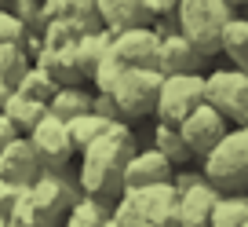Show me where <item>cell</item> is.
I'll list each match as a JSON object with an SVG mask.
<instances>
[{"instance_id":"cell-1","label":"cell","mask_w":248,"mask_h":227,"mask_svg":"<svg viewBox=\"0 0 248 227\" xmlns=\"http://www.w3.org/2000/svg\"><path fill=\"white\" fill-rule=\"evenodd\" d=\"M135 128L128 121H117L109 125V132L99 143L80 154V169H77V183L80 194L99 198V202H117L124 194V165L128 157H135Z\"/></svg>"},{"instance_id":"cell-2","label":"cell","mask_w":248,"mask_h":227,"mask_svg":"<svg viewBox=\"0 0 248 227\" xmlns=\"http://www.w3.org/2000/svg\"><path fill=\"white\" fill-rule=\"evenodd\" d=\"M233 18L237 15L226 0H179L175 30L197 48L201 59H212L223 52V33Z\"/></svg>"},{"instance_id":"cell-3","label":"cell","mask_w":248,"mask_h":227,"mask_svg":"<svg viewBox=\"0 0 248 227\" xmlns=\"http://www.w3.org/2000/svg\"><path fill=\"white\" fill-rule=\"evenodd\" d=\"M113 220L121 227H179V187L157 183L124 191L113 202Z\"/></svg>"},{"instance_id":"cell-4","label":"cell","mask_w":248,"mask_h":227,"mask_svg":"<svg viewBox=\"0 0 248 227\" xmlns=\"http://www.w3.org/2000/svg\"><path fill=\"white\" fill-rule=\"evenodd\" d=\"M201 176L223 194H248V128H230L208 157Z\"/></svg>"},{"instance_id":"cell-5","label":"cell","mask_w":248,"mask_h":227,"mask_svg":"<svg viewBox=\"0 0 248 227\" xmlns=\"http://www.w3.org/2000/svg\"><path fill=\"white\" fill-rule=\"evenodd\" d=\"M197 106H204V73H183V77H164L157 95V125H183Z\"/></svg>"},{"instance_id":"cell-6","label":"cell","mask_w":248,"mask_h":227,"mask_svg":"<svg viewBox=\"0 0 248 227\" xmlns=\"http://www.w3.org/2000/svg\"><path fill=\"white\" fill-rule=\"evenodd\" d=\"M161 73L157 70H124V77L117 81L113 103L121 106L124 121H135V118H146L157 110V95H161Z\"/></svg>"},{"instance_id":"cell-7","label":"cell","mask_w":248,"mask_h":227,"mask_svg":"<svg viewBox=\"0 0 248 227\" xmlns=\"http://www.w3.org/2000/svg\"><path fill=\"white\" fill-rule=\"evenodd\" d=\"M204 103L216 106L226 121L237 125L248 114V73L241 70H212L204 73Z\"/></svg>"},{"instance_id":"cell-8","label":"cell","mask_w":248,"mask_h":227,"mask_svg":"<svg viewBox=\"0 0 248 227\" xmlns=\"http://www.w3.org/2000/svg\"><path fill=\"white\" fill-rule=\"evenodd\" d=\"M26 140L33 143L40 165H44V173H66L73 154H77V147H73V140H70V125L51 118V114H44V121H40Z\"/></svg>"},{"instance_id":"cell-9","label":"cell","mask_w":248,"mask_h":227,"mask_svg":"<svg viewBox=\"0 0 248 227\" xmlns=\"http://www.w3.org/2000/svg\"><path fill=\"white\" fill-rule=\"evenodd\" d=\"M226 132H230V121H226L216 106H208V103L197 106L194 114L179 125V136H183V143L190 147V154H194V157H208L212 150L223 143Z\"/></svg>"},{"instance_id":"cell-10","label":"cell","mask_w":248,"mask_h":227,"mask_svg":"<svg viewBox=\"0 0 248 227\" xmlns=\"http://www.w3.org/2000/svg\"><path fill=\"white\" fill-rule=\"evenodd\" d=\"M30 198L40 205V212H47L51 220L62 224V216L80 202V183L70 176V169H66V173H44L30 187Z\"/></svg>"},{"instance_id":"cell-11","label":"cell","mask_w":248,"mask_h":227,"mask_svg":"<svg viewBox=\"0 0 248 227\" xmlns=\"http://www.w3.org/2000/svg\"><path fill=\"white\" fill-rule=\"evenodd\" d=\"M157 52H161V33L154 26L113 37V55L121 59L124 70H157Z\"/></svg>"},{"instance_id":"cell-12","label":"cell","mask_w":248,"mask_h":227,"mask_svg":"<svg viewBox=\"0 0 248 227\" xmlns=\"http://www.w3.org/2000/svg\"><path fill=\"white\" fill-rule=\"evenodd\" d=\"M175 180V165L154 147L135 150V157H128L124 165V191H139V187H157V183Z\"/></svg>"},{"instance_id":"cell-13","label":"cell","mask_w":248,"mask_h":227,"mask_svg":"<svg viewBox=\"0 0 248 227\" xmlns=\"http://www.w3.org/2000/svg\"><path fill=\"white\" fill-rule=\"evenodd\" d=\"M44 176V165H40L37 150L26 136H18L4 154H0V180L15 183V187H33V183Z\"/></svg>"},{"instance_id":"cell-14","label":"cell","mask_w":248,"mask_h":227,"mask_svg":"<svg viewBox=\"0 0 248 227\" xmlns=\"http://www.w3.org/2000/svg\"><path fill=\"white\" fill-rule=\"evenodd\" d=\"M201 55L179 30L161 37V52H157V73L161 77H183V73H201Z\"/></svg>"},{"instance_id":"cell-15","label":"cell","mask_w":248,"mask_h":227,"mask_svg":"<svg viewBox=\"0 0 248 227\" xmlns=\"http://www.w3.org/2000/svg\"><path fill=\"white\" fill-rule=\"evenodd\" d=\"M219 194L223 191L212 187L204 176H197L190 187H183L179 191V227H208Z\"/></svg>"},{"instance_id":"cell-16","label":"cell","mask_w":248,"mask_h":227,"mask_svg":"<svg viewBox=\"0 0 248 227\" xmlns=\"http://www.w3.org/2000/svg\"><path fill=\"white\" fill-rule=\"evenodd\" d=\"M99 18L106 33H128V30H146L154 26L142 0H99Z\"/></svg>"},{"instance_id":"cell-17","label":"cell","mask_w":248,"mask_h":227,"mask_svg":"<svg viewBox=\"0 0 248 227\" xmlns=\"http://www.w3.org/2000/svg\"><path fill=\"white\" fill-rule=\"evenodd\" d=\"M33 66H40V70H44L59 88H80V81H84L80 63H77V44H73V48H62V52L40 48V55L33 59Z\"/></svg>"},{"instance_id":"cell-18","label":"cell","mask_w":248,"mask_h":227,"mask_svg":"<svg viewBox=\"0 0 248 227\" xmlns=\"http://www.w3.org/2000/svg\"><path fill=\"white\" fill-rule=\"evenodd\" d=\"M4 118L11 121V125L18 128V136H30L33 128L44 121V114H47V106L44 103H33V99H26L22 92H11L8 95V103H4V110H0Z\"/></svg>"},{"instance_id":"cell-19","label":"cell","mask_w":248,"mask_h":227,"mask_svg":"<svg viewBox=\"0 0 248 227\" xmlns=\"http://www.w3.org/2000/svg\"><path fill=\"white\" fill-rule=\"evenodd\" d=\"M92 99H95V95L84 92V88H59V92H55V99L47 103V114L70 125V121L92 114Z\"/></svg>"},{"instance_id":"cell-20","label":"cell","mask_w":248,"mask_h":227,"mask_svg":"<svg viewBox=\"0 0 248 227\" xmlns=\"http://www.w3.org/2000/svg\"><path fill=\"white\" fill-rule=\"evenodd\" d=\"M113 52V33L99 30V33H88V37L77 40V63H80V73L84 77H92L95 70H99V63L106 59V55Z\"/></svg>"},{"instance_id":"cell-21","label":"cell","mask_w":248,"mask_h":227,"mask_svg":"<svg viewBox=\"0 0 248 227\" xmlns=\"http://www.w3.org/2000/svg\"><path fill=\"white\" fill-rule=\"evenodd\" d=\"M109 216H113V209H109L106 202L80 194V202L73 205L66 216H62V227H106Z\"/></svg>"},{"instance_id":"cell-22","label":"cell","mask_w":248,"mask_h":227,"mask_svg":"<svg viewBox=\"0 0 248 227\" xmlns=\"http://www.w3.org/2000/svg\"><path fill=\"white\" fill-rule=\"evenodd\" d=\"M223 52H226V59L233 63V70L248 73V18H245V15H237L230 26H226V33H223Z\"/></svg>"},{"instance_id":"cell-23","label":"cell","mask_w":248,"mask_h":227,"mask_svg":"<svg viewBox=\"0 0 248 227\" xmlns=\"http://www.w3.org/2000/svg\"><path fill=\"white\" fill-rule=\"evenodd\" d=\"M30 70H33V59H30V52H26V44L0 48V77L11 85V92L22 85V77H26Z\"/></svg>"},{"instance_id":"cell-24","label":"cell","mask_w":248,"mask_h":227,"mask_svg":"<svg viewBox=\"0 0 248 227\" xmlns=\"http://www.w3.org/2000/svg\"><path fill=\"white\" fill-rule=\"evenodd\" d=\"M248 224V198L245 194H219L208 227H245Z\"/></svg>"},{"instance_id":"cell-25","label":"cell","mask_w":248,"mask_h":227,"mask_svg":"<svg viewBox=\"0 0 248 227\" xmlns=\"http://www.w3.org/2000/svg\"><path fill=\"white\" fill-rule=\"evenodd\" d=\"M109 125H117V121H106V118H99V114H84V118L70 121V140H73V147H77V154H84L92 143H99L102 136L109 132Z\"/></svg>"},{"instance_id":"cell-26","label":"cell","mask_w":248,"mask_h":227,"mask_svg":"<svg viewBox=\"0 0 248 227\" xmlns=\"http://www.w3.org/2000/svg\"><path fill=\"white\" fill-rule=\"evenodd\" d=\"M154 150H161L171 165L194 161V154H190V147L183 143V136H179L175 125H157V128H154Z\"/></svg>"},{"instance_id":"cell-27","label":"cell","mask_w":248,"mask_h":227,"mask_svg":"<svg viewBox=\"0 0 248 227\" xmlns=\"http://www.w3.org/2000/svg\"><path fill=\"white\" fill-rule=\"evenodd\" d=\"M8 227H62V224H59V220H51L47 212H40V205L33 202L30 191H26V194L18 198V205L11 209Z\"/></svg>"},{"instance_id":"cell-28","label":"cell","mask_w":248,"mask_h":227,"mask_svg":"<svg viewBox=\"0 0 248 227\" xmlns=\"http://www.w3.org/2000/svg\"><path fill=\"white\" fill-rule=\"evenodd\" d=\"M15 92H22L26 99H33V103H44V106H47V103L55 99V92H59V85H55V81L47 77V73L40 70V66H33V70L22 77V85H18Z\"/></svg>"},{"instance_id":"cell-29","label":"cell","mask_w":248,"mask_h":227,"mask_svg":"<svg viewBox=\"0 0 248 227\" xmlns=\"http://www.w3.org/2000/svg\"><path fill=\"white\" fill-rule=\"evenodd\" d=\"M11 11L18 15V22L26 26V33H44L47 30V15H44V0H15Z\"/></svg>"},{"instance_id":"cell-30","label":"cell","mask_w":248,"mask_h":227,"mask_svg":"<svg viewBox=\"0 0 248 227\" xmlns=\"http://www.w3.org/2000/svg\"><path fill=\"white\" fill-rule=\"evenodd\" d=\"M70 22L77 26V33H80V37H88V33H99V30H102V18H99V0H73Z\"/></svg>"},{"instance_id":"cell-31","label":"cell","mask_w":248,"mask_h":227,"mask_svg":"<svg viewBox=\"0 0 248 227\" xmlns=\"http://www.w3.org/2000/svg\"><path fill=\"white\" fill-rule=\"evenodd\" d=\"M40 40H44V48H51V52H62V48H73L80 40L77 26L70 22V18H59V22H47V30L40 33Z\"/></svg>"},{"instance_id":"cell-32","label":"cell","mask_w":248,"mask_h":227,"mask_svg":"<svg viewBox=\"0 0 248 227\" xmlns=\"http://www.w3.org/2000/svg\"><path fill=\"white\" fill-rule=\"evenodd\" d=\"M124 77V66H121V59H117L113 52L106 55V59H102L99 63V70L92 73V81H95V88H99V95H109L117 88V81Z\"/></svg>"},{"instance_id":"cell-33","label":"cell","mask_w":248,"mask_h":227,"mask_svg":"<svg viewBox=\"0 0 248 227\" xmlns=\"http://www.w3.org/2000/svg\"><path fill=\"white\" fill-rule=\"evenodd\" d=\"M26 37H30V33H26V26L18 22V15H15L11 8H4V4H0V48L22 44Z\"/></svg>"},{"instance_id":"cell-34","label":"cell","mask_w":248,"mask_h":227,"mask_svg":"<svg viewBox=\"0 0 248 227\" xmlns=\"http://www.w3.org/2000/svg\"><path fill=\"white\" fill-rule=\"evenodd\" d=\"M26 191H30V187H15V183L0 180V216H4V220L11 216V209L18 205V198H22Z\"/></svg>"},{"instance_id":"cell-35","label":"cell","mask_w":248,"mask_h":227,"mask_svg":"<svg viewBox=\"0 0 248 227\" xmlns=\"http://www.w3.org/2000/svg\"><path fill=\"white\" fill-rule=\"evenodd\" d=\"M92 114H99V118H106V121H124V114L113 103V95H99V92H95V99H92Z\"/></svg>"},{"instance_id":"cell-36","label":"cell","mask_w":248,"mask_h":227,"mask_svg":"<svg viewBox=\"0 0 248 227\" xmlns=\"http://www.w3.org/2000/svg\"><path fill=\"white\" fill-rule=\"evenodd\" d=\"M142 4H146V11H150V18H154V22H157V18H164V15L175 18V11H179L175 0H142Z\"/></svg>"},{"instance_id":"cell-37","label":"cell","mask_w":248,"mask_h":227,"mask_svg":"<svg viewBox=\"0 0 248 227\" xmlns=\"http://www.w3.org/2000/svg\"><path fill=\"white\" fill-rule=\"evenodd\" d=\"M15 140H18V128L11 125V121L4 118V114H0V154H4V150H8Z\"/></svg>"},{"instance_id":"cell-38","label":"cell","mask_w":248,"mask_h":227,"mask_svg":"<svg viewBox=\"0 0 248 227\" xmlns=\"http://www.w3.org/2000/svg\"><path fill=\"white\" fill-rule=\"evenodd\" d=\"M8 95H11V85L4 77H0V110H4V103H8Z\"/></svg>"},{"instance_id":"cell-39","label":"cell","mask_w":248,"mask_h":227,"mask_svg":"<svg viewBox=\"0 0 248 227\" xmlns=\"http://www.w3.org/2000/svg\"><path fill=\"white\" fill-rule=\"evenodd\" d=\"M237 128H248V114H245V118H241V121H237Z\"/></svg>"},{"instance_id":"cell-40","label":"cell","mask_w":248,"mask_h":227,"mask_svg":"<svg viewBox=\"0 0 248 227\" xmlns=\"http://www.w3.org/2000/svg\"><path fill=\"white\" fill-rule=\"evenodd\" d=\"M106 227H121V224H117V220H113V216H109V220H106Z\"/></svg>"},{"instance_id":"cell-41","label":"cell","mask_w":248,"mask_h":227,"mask_svg":"<svg viewBox=\"0 0 248 227\" xmlns=\"http://www.w3.org/2000/svg\"><path fill=\"white\" fill-rule=\"evenodd\" d=\"M0 227H8V224H0Z\"/></svg>"},{"instance_id":"cell-42","label":"cell","mask_w":248,"mask_h":227,"mask_svg":"<svg viewBox=\"0 0 248 227\" xmlns=\"http://www.w3.org/2000/svg\"><path fill=\"white\" fill-rule=\"evenodd\" d=\"M245 227H248V224H245Z\"/></svg>"},{"instance_id":"cell-43","label":"cell","mask_w":248,"mask_h":227,"mask_svg":"<svg viewBox=\"0 0 248 227\" xmlns=\"http://www.w3.org/2000/svg\"><path fill=\"white\" fill-rule=\"evenodd\" d=\"M245 198H248V194H245Z\"/></svg>"},{"instance_id":"cell-44","label":"cell","mask_w":248,"mask_h":227,"mask_svg":"<svg viewBox=\"0 0 248 227\" xmlns=\"http://www.w3.org/2000/svg\"><path fill=\"white\" fill-rule=\"evenodd\" d=\"M245 18H248V15H245Z\"/></svg>"}]
</instances>
